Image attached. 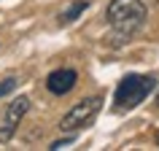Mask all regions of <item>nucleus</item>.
Wrapping results in <instances>:
<instances>
[{
	"label": "nucleus",
	"instance_id": "nucleus-1",
	"mask_svg": "<svg viewBox=\"0 0 159 151\" xmlns=\"http://www.w3.org/2000/svg\"><path fill=\"white\" fill-rule=\"evenodd\" d=\"M146 16H148V8L143 0H111L105 8V19L113 30V38L119 41H127L129 35L138 33Z\"/></svg>",
	"mask_w": 159,
	"mask_h": 151
},
{
	"label": "nucleus",
	"instance_id": "nucleus-2",
	"mask_svg": "<svg viewBox=\"0 0 159 151\" xmlns=\"http://www.w3.org/2000/svg\"><path fill=\"white\" fill-rule=\"evenodd\" d=\"M154 89H157V78L154 76H140V73L124 76L116 86V94H113V111L124 113V111L138 108Z\"/></svg>",
	"mask_w": 159,
	"mask_h": 151
},
{
	"label": "nucleus",
	"instance_id": "nucleus-3",
	"mask_svg": "<svg viewBox=\"0 0 159 151\" xmlns=\"http://www.w3.org/2000/svg\"><path fill=\"white\" fill-rule=\"evenodd\" d=\"M100 108H102V97H84L81 103H75L73 108L59 119V130L67 132V135L84 130V127H89L94 121V116L100 113Z\"/></svg>",
	"mask_w": 159,
	"mask_h": 151
},
{
	"label": "nucleus",
	"instance_id": "nucleus-4",
	"mask_svg": "<svg viewBox=\"0 0 159 151\" xmlns=\"http://www.w3.org/2000/svg\"><path fill=\"white\" fill-rule=\"evenodd\" d=\"M30 111V97H14V100L6 105L3 111V119H0V143H8L14 135H16L19 121L25 119V113Z\"/></svg>",
	"mask_w": 159,
	"mask_h": 151
},
{
	"label": "nucleus",
	"instance_id": "nucleus-5",
	"mask_svg": "<svg viewBox=\"0 0 159 151\" xmlns=\"http://www.w3.org/2000/svg\"><path fill=\"white\" fill-rule=\"evenodd\" d=\"M78 81V73L70 70V67H62V70H54V73L46 78V86H49L51 94H67Z\"/></svg>",
	"mask_w": 159,
	"mask_h": 151
},
{
	"label": "nucleus",
	"instance_id": "nucleus-6",
	"mask_svg": "<svg viewBox=\"0 0 159 151\" xmlns=\"http://www.w3.org/2000/svg\"><path fill=\"white\" fill-rule=\"evenodd\" d=\"M86 6H89L86 0H75L70 8H65L62 14H59V25H70V22H75L78 14H84V11H86Z\"/></svg>",
	"mask_w": 159,
	"mask_h": 151
},
{
	"label": "nucleus",
	"instance_id": "nucleus-7",
	"mask_svg": "<svg viewBox=\"0 0 159 151\" xmlns=\"http://www.w3.org/2000/svg\"><path fill=\"white\" fill-rule=\"evenodd\" d=\"M14 86H16V78H6V81L0 84V97H3V94H8Z\"/></svg>",
	"mask_w": 159,
	"mask_h": 151
},
{
	"label": "nucleus",
	"instance_id": "nucleus-8",
	"mask_svg": "<svg viewBox=\"0 0 159 151\" xmlns=\"http://www.w3.org/2000/svg\"><path fill=\"white\" fill-rule=\"evenodd\" d=\"M70 143H73V138H62V140H54L49 149H51V151H57V149H65V146H70Z\"/></svg>",
	"mask_w": 159,
	"mask_h": 151
},
{
	"label": "nucleus",
	"instance_id": "nucleus-9",
	"mask_svg": "<svg viewBox=\"0 0 159 151\" xmlns=\"http://www.w3.org/2000/svg\"><path fill=\"white\" fill-rule=\"evenodd\" d=\"M157 103H159V94H157Z\"/></svg>",
	"mask_w": 159,
	"mask_h": 151
}]
</instances>
